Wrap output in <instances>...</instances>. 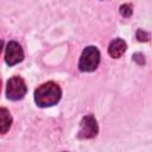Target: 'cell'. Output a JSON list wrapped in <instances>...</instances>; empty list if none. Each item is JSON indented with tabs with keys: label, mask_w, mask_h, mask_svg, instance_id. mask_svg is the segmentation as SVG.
Returning <instances> with one entry per match:
<instances>
[{
	"label": "cell",
	"mask_w": 152,
	"mask_h": 152,
	"mask_svg": "<svg viewBox=\"0 0 152 152\" xmlns=\"http://www.w3.org/2000/svg\"><path fill=\"white\" fill-rule=\"evenodd\" d=\"M120 13H121L124 17H129V15L132 14V7H131V5H128V4L122 5V6L120 7Z\"/></svg>",
	"instance_id": "obj_8"
},
{
	"label": "cell",
	"mask_w": 152,
	"mask_h": 152,
	"mask_svg": "<svg viewBox=\"0 0 152 152\" xmlns=\"http://www.w3.org/2000/svg\"><path fill=\"white\" fill-rule=\"evenodd\" d=\"M26 94V84L24 80L19 76H14L8 80L7 88H6V96L10 100L17 101L24 97Z\"/></svg>",
	"instance_id": "obj_3"
},
{
	"label": "cell",
	"mask_w": 152,
	"mask_h": 152,
	"mask_svg": "<svg viewBox=\"0 0 152 152\" xmlns=\"http://www.w3.org/2000/svg\"><path fill=\"white\" fill-rule=\"evenodd\" d=\"M97 131H99V127H97V122H96L95 118L93 115H87L80 122L78 137L81 139L94 138L97 134Z\"/></svg>",
	"instance_id": "obj_4"
},
{
	"label": "cell",
	"mask_w": 152,
	"mask_h": 152,
	"mask_svg": "<svg viewBox=\"0 0 152 152\" xmlns=\"http://www.w3.org/2000/svg\"><path fill=\"white\" fill-rule=\"evenodd\" d=\"M62 96V90L55 82H46L39 86L34 91V101L39 107H50L56 104Z\"/></svg>",
	"instance_id": "obj_1"
},
{
	"label": "cell",
	"mask_w": 152,
	"mask_h": 152,
	"mask_svg": "<svg viewBox=\"0 0 152 152\" xmlns=\"http://www.w3.org/2000/svg\"><path fill=\"white\" fill-rule=\"evenodd\" d=\"M100 63V52L95 46H87L80 58L78 68L81 71H94Z\"/></svg>",
	"instance_id": "obj_2"
},
{
	"label": "cell",
	"mask_w": 152,
	"mask_h": 152,
	"mask_svg": "<svg viewBox=\"0 0 152 152\" xmlns=\"http://www.w3.org/2000/svg\"><path fill=\"white\" fill-rule=\"evenodd\" d=\"M12 125V116L6 108H0V134L6 133Z\"/></svg>",
	"instance_id": "obj_7"
},
{
	"label": "cell",
	"mask_w": 152,
	"mask_h": 152,
	"mask_svg": "<svg viewBox=\"0 0 152 152\" xmlns=\"http://www.w3.org/2000/svg\"><path fill=\"white\" fill-rule=\"evenodd\" d=\"M0 89H1V80H0Z\"/></svg>",
	"instance_id": "obj_11"
},
{
	"label": "cell",
	"mask_w": 152,
	"mask_h": 152,
	"mask_svg": "<svg viewBox=\"0 0 152 152\" xmlns=\"http://www.w3.org/2000/svg\"><path fill=\"white\" fill-rule=\"evenodd\" d=\"M24 58V51L21 46L17 42H10L6 48V53H5V61L6 63L12 66L19 62H21Z\"/></svg>",
	"instance_id": "obj_5"
},
{
	"label": "cell",
	"mask_w": 152,
	"mask_h": 152,
	"mask_svg": "<svg viewBox=\"0 0 152 152\" xmlns=\"http://www.w3.org/2000/svg\"><path fill=\"white\" fill-rule=\"evenodd\" d=\"M126 48H127L126 43L122 39L118 38V39H114L110 42V44L108 46V52L113 58H119L126 51Z\"/></svg>",
	"instance_id": "obj_6"
},
{
	"label": "cell",
	"mask_w": 152,
	"mask_h": 152,
	"mask_svg": "<svg viewBox=\"0 0 152 152\" xmlns=\"http://www.w3.org/2000/svg\"><path fill=\"white\" fill-rule=\"evenodd\" d=\"M2 46H4V42L0 40V53H1V50H2Z\"/></svg>",
	"instance_id": "obj_10"
},
{
	"label": "cell",
	"mask_w": 152,
	"mask_h": 152,
	"mask_svg": "<svg viewBox=\"0 0 152 152\" xmlns=\"http://www.w3.org/2000/svg\"><path fill=\"white\" fill-rule=\"evenodd\" d=\"M137 38L140 40V42H146V40H148V34L145 32V31H142V30H138V32H137Z\"/></svg>",
	"instance_id": "obj_9"
}]
</instances>
